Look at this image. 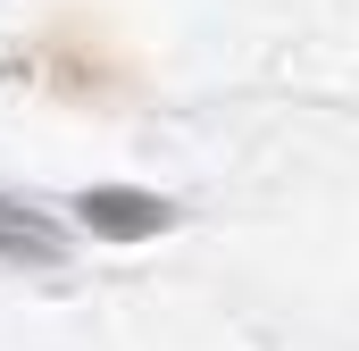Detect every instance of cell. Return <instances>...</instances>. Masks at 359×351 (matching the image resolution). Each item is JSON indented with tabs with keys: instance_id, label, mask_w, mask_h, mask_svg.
I'll list each match as a JSON object with an SVG mask.
<instances>
[{
	"instance_id": "cell-1",
	"label": "cell",
	"mask_w": 359,
	"mask_h": 351,
	"mask_svg": "<svg viewBox=\"0 0 359 351\" xmlns=\"http://www.w3.org/2000/svg\"><path fill=\"white\" fill-rule=\"evenodd\" d=\"M0 251H59V243H50V226H42V218L0 209Z\"/></svg>"
}]
</instances>
